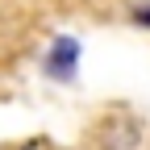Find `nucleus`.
<instances>
[{
	"label": "nucleus",
	"instance_id": "1",
	"mask_svg": "<svg viewBox=\"0 0 150 150\" xmlns=\"http://www.w3.org/2000/svg\"><path fill=\"white\" fill-rule=\"evenodd\" d=\"M67 63H75V42H59L54 46V54H50V67H67Z\"/></svg>",
	"mask_w": 150,
	"mask_h": 150
},
{
	"label": "nucleus",
	"instance_id": "2",
	"mask_svg": "<svg viewBox=\"0 0 150 150\" xmlns=\"http://www.w3.org/2000/svg\"><path fill=\"white\" fill-rule=\"evenodd\" d=\"M138 21H142V25H150V4H146V8H138Z\"/></svg>",
	"mask_w": 150,
	"mask_h": 150
}]
</instances>
